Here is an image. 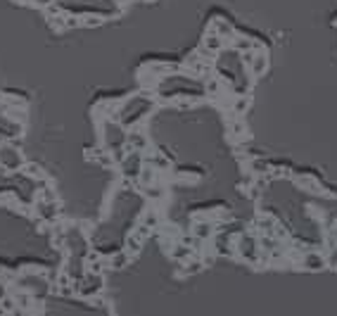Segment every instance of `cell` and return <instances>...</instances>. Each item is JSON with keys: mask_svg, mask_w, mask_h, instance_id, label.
I'll return each instance as SVG.
<instances>
[{"mask_svg": "<svg viewBox=\"0 0 337 316\" xmlns=\"http://www.w3.org/2000/svg\"><path fill=\"white\" fill-rule=\"evenodd\" d=\"M150 112H152V100L145 98V95H133L131 100H121L117 119H119L126 129H131V126H138Z\"/></svg>", "mask_w": 337, "mask_h": 316, "instance_id": "cell-1", "label": "cell"}, {"mask_svg": "<svg viewBox=\"0 0 337 316\" xmlns=\"http://www.w3.org/2000/svg\"><path fill=\"white\" fill-rule=\"evenodd\" d=\"M100 143L102 148L109 150V153H117V150H124L126 148V126L121 124L119 119H100Z\"/></svg>", "mask_w": 337, "mask_h": 316, "instance_id": "cell-2", "label": "cell"}, {"mask_svg": "<svg viewBox=\"0 0 337 316\" xmlns=\"http://www.w3.org/2000/svg\"><path fill=\"white\" fill-rule=\"evenodd\" d=\"M235 254L247 264L259 262L261 252H259V240H257V236H254V233H240L238 238H235Z\"/></svg>", "mask_w": 337, "mask_h": 316, "instance_id": "cell-3", "label": "cell"}, {"mask_svg": "<svg viewBox=\"0 0 337 316\" xmlns=\"http://www.w3.org/2000/svg\"><path fill=\"white\" fill-rule=\"evenodd\" d=\"M24 164V155L17 150V145H12V143H2L0 145V166L7 171V174H14V171H19L22 174Z\"/></svg>", "mask_w": 337, "mask_h": 316, "instance_id": "cell-4", "label": "cell"}, {"mask_svg": "<svg viewBox=\"0 0 337 316\" xmlns=\"http://www.w3.org/2000/svg\"><path fill=\"white\" fill-rule=\"evenodd\" d=\"M145 153H138V150H129V153L124 155V159L119 162V169H121V176L126 178V181H138V176H140L142 166H145Z\"/></svg>", "mask_w": 337, "mask_h": 316, "instance_id": "cell-5", "label": "cell"}, {"mask_svg": "<svg viewBox=\"0 0 337 316\" xmlns=\"http://www.w3.org/2000/svg\"><path fill=\"white\" fill-rule=\"evenodd\" d=\"M17 285H19V290H26V293H31L33 297H43V295L50 290L48 278H45V276H36L33 271L22 273V276L17 278Z\"/></svg>", "mask_w": 337, "mask_h": 316, "instance_id": "cell-6", "label": "cell"}, {"mask_svg": "<svg viewBox=\"0 0 337 316\" xmlns=\"http://www.w3.org/2000/svg\"><path fill=\"white\" fill-rule=\"evenodd\" d=\"M299 266L306 269V271H323L328 266V259L321 254V252H314V250H306L302 257H299Z\"/></svg>", "mask_w": 337, "mask_h": 316, "instance_id": "cell-7", "label": "cell"}, {"mask_svg": "<svg viewBox=\"0 0 337 316\" xmlns=\"http://www.w3.org/2000/svg\"><path fill=\"white\" fill-rule=\"evenodd\" d=\"M214 229H216V221L211 217H200L195 219V224H193V236H195L200 242H204V240L214 238Z\"/></svg>", "mask_w": 337, "mask_h": 316, "instance_id": "cell-8", "label": "cell"}, {"mask_svg": "<svg viewBox=\"0 0 337 316\" xmlns=\"http://www.w3.org/2000/svg\"><path fill=\"white\" fill-rule=\"evenodd\" d=\"M226 48V41L218 36L216 31H211L209 29L207 36H204V41H202V48H200V53L204 55V57H209V55H218L221 50Z\"/></svg>", "mask_w": 337, "mask_h": 316, "instance_id": "cell-9", "label": "cell"}, {"mask_svg": "<svg viewBox=\"0 0 337 316\" xmlns=\"http://www.w3.org/2000/svg\"><path fill=\"white\" fill-rule=\"evenodd\" d=\"M247 72H250L252 79H261L266 72H269V53L266 50H257L254 60L247 65Z\"/></svg>", "mask_w": 337, "mask_h": 316, "instance_id": "cell-10", "label": "cell"}, {"mask_svg": "<svg viewBox=\"0 0 337 316\" xmlns=\"http://www.w3.org/2000/svg\"><path fill=\"white\" fill-rule=\"evenodd\" d=\"M147 136L140 131V129H135V126H131V131L126 133V150H138V153H145L147 150Z\"/></svg>", "mask_w": 337, "mask_h": 316, "instance_id": "cell-11", "label": "cell"}, {"mask_svg": "<svg viewBox=\"0 0 337 316\" xmlns=\"http://www.w3.org/2000/svg\"><path fill=\"white\" fill-rule=\"evenodd\" d=\"M209 29H211V31H216L218 36L226 41V43H230V41H233V36H235V29H233V24L226 22V19H214Z\"/></svg>", "mask_w": 337, "mask_h": 316, "instance_id": "cell-12", "label": "cell"}, {"mask_svg": "<svg viewBox=\"0 0 337 316\" xmlns=\"http://www.w3.org/2000/svg\"><path fill=\"white\" fill-rule=\"evenodd\" d=\"M131 262V252L129 250H117L112 252V257H107V269H126Z\"/></svg>", "mask_w": 337, "mask_h": 316, "instance_id": "cell-13", "label": "cell"}, {"mask_svg": "<svg viewBox=\"0 0 337 316\" xmlns=\"http://www.w3.org/2000/svg\"><path fill=\"white\" fill-rule=\"evenodd\" d=\"M294 183L299 185L302 190H309V193H314V195H321V193H323V185L318 183L314 176H309V174H304L302 178H294Z\"/></svg>", "mask_w": 337, "mask_h": 316, "instance_id": "cell-14", "label": "cell"}, {"mask_svg": "<svg viewBox=\"0 0 337 316\" xmlns=\"http://www.w3.org/2000/svg\"><path fill=\"white\" fill-rule=\"evenodd\" d=\"M230 48H233V50H238V53H245V50H254V48H259V45L254 43L250 36H240V33H235V36H233V41H230Z\"/></svg>", "mask_w": 337, "mask_h": 316, "instance_id": "cell-15", "label": "cell"}, {"mask_svg": "<svg viewBox=\"0 0 337 316\" xmlns=\"http://www.w3.org/2000/svg\"><path fill=\"white\" fill-rule=\"evenodd\" d=\"M138 181H140L142 188H147V185H152V183H159V171H157L154 166H150V164H145L140 176H138Z\"/></svg>", "mask_w": 337, "mask_h": 316, "instance_id": "cell-16", "label": "cell"}, {"mask_svg": "<svg viewBox=\"0 0 337 316\" xmlns=\"http://www.w3.org/2000/svg\"><path fill=\"white\" fill-rule=\"evenodd\" d=\"M247 107H250V95H242V93H238V95L233 98V102H230L233 117H242V114L247 112Z\"/></svg>", "mask_w": 337, "mask_h": 316, "instance_id": "cell-17", "label": "cell"}, {"mask_svg": "<svg viewBox=\"0 0 337 316\" xmlns=\"http://www.w3.org/2000/svg\"><path fill=\"white\" fill-rule=\"evenodd\" d=\"M171 257H174L176 262H185L188 257H193V250H190V245L188 242H176V245H171Z\"/></svg>", "mask_w": 337, "mask_h": 316, "instance_id": "cell-18", "label": "cell"}, {"mask_svg": "<svg viewBox=\"0 0 337 316\" xmlns=\"http://www.w3.org/2000/svg\"><path fill=\"white\" fill-rule=\"evenodd\" d=\"M275 226H278V221L273 217H269V214H264V217L257 219V229H259L264 236H273V233H275Z\"/></svg>", "mask_w": 337, "mask_h": 316, "instance_id": "cell-19", "label": "cell"}, {"mask_svg": "<svg viewBox=\"0 0 337 316\" xmlns=\"http://www.w3.org/2000/svg\"><path fill=\"white\" fill-rule=\"evenodd\" d=\"M250 174L252 176H266L271 174V166H269V162H264V159H259V157H254V159H250Z\"/></svg>", "mask_w": 337, "mask_h": 316, "instance_id": "cell-20", "label": "cell"}, {"mask_svg": "<svg viewBox=\"0 0 337 316\" xmlns=\"http://www.w3.org/2000/svg\"><path fill=\"white\" fill-rule=\"evenodd\" d=\"M142 245H145V238H140L135 231H131L129 238H126V250H129L131 254H138V252L142 250Z\"/></svg>", "mask_w": 337, "mask_h": 316, "instance_id": "cell-21", "label": "cell"}, {"mask_svg": "<svg viewBox=\"0 0 337 316\" xmlns=\"http://www.w3.org/2000/svg\"><path fill=\"white\" fill-rule=\"evenodd\" d=\"M204 269V262L202 259H193V257H188L183 262V273H188V276H193V273H200Z\"/></svg>", "mask_w": 337, "mask_h": 316, "instance_id": "cell-22", "label": "cell"}, {"mask_svg": "<svg viewBox=\"0 0 337 316\" xmlns=\"http://www.w3.org/2000/svg\"><path fill=\"white\" fill-rule=\"evenodd\" d=\"M142 224L147 226V229H159V214H157V209H147L145 214H142V219H140Z\"/></svg>", "mask_w": 337, "mask_h": 316, "instance_id": "cell-23", "label": "cell"}, {"mask_svg": "<svg viewBox=\"0 0 337 316\" xmlns=\"http://www.w3.org/2000/svg\"><path fill=\"white\" fill-rule=\"evenodd\" d=\"M145 195H147V200H152V202H159V200H164V188L159 183H152L145 188Z\"/></svg>", "mask_w": 337, "mask_h": 316, "instance_id": "cell-24", "label": "cell"}, {"mask_svg": "<svg viewBox=\"0 0 337 316\" xmlns=\"http://www.w3.org/2000/svg\"><path fill=\"white\" fill-rule=\"evenodd\" d=\"M22 174H26L29 176V178H33V181H41V178H43V169H41V166H38V164H24V169H22Z\"/></svg>", "mask_w": 337, "mask_h": 316, "instance_id": "cell-25", "label": "cell"}, {"mask_svg": "<svg viewBox=\"0 0 337 316\" xmlns=\"http://www.w3.org/2000/svg\"><path fill=\"white\" fill-rule=\"evenodd\" d=\"M102 22H105V19H102L100 14H83V17H81V24H83V26H100Z\"/></svg>", "mask_w": 337, "mask_h": 316, "instance_id": "cell-26", "label": "cell"}, {"mask_svg": "<svg viewBox=\"0 0 337 316\" xmlns=\"http://www.w3.org/2000/svg\"><path fill=\"white\" fill-rule=\"evenodd\" d=\"M55 0H31V5H36V7H41V10H48V7H53Z\"/></svg>", "mask_w": 337, "mask_h": 316, "instance_id": "cell-27", "label": "cell"}]
</instances>
